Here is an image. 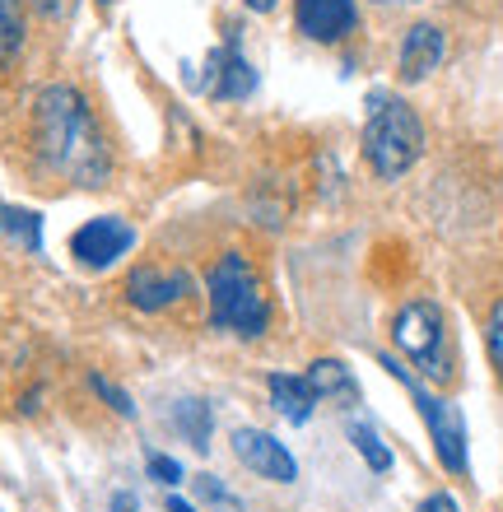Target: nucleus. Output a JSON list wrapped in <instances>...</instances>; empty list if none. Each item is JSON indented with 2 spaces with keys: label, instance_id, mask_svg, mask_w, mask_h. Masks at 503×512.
Instances as JSON below:
<instances>
[{
  "label": "nucleus",
  "instance_id": "1",
  "mask_svg": "<svg viewBox=\"0 0 503 512\" xmlns=\"http://www.w3.org/2000/svg\"><path fill=\"white\" fill-rule=\"evenodd\" d=\"M33 145L42 163L75 187H98L112 168L108 140L98 131L84 94L70 84H47L33 98Z\"/></svg>",
  "mask_w": 503,
  "mask_h": 512
},
{
  "label": "nucleus",
  "instance_id": "2",
  "mask_svg": "<svg viewBox=\"0 0 503 512\" xmlns=\"http://www.w3.org/2000/svg\"><path fill=\"white\" fill-rule=\"evenodd\" d=\"M205 289H210V326L215 331H233L243 340L266 336L271 326V303L261 294L257 270L247 266V256L229 252L219 256L210 275H205Z\"/></svg>",
  "mask_w": 503,
  "mask_h": 512
},
{
  "label": "nucleus",
  "instance_id": "3",
  "mask_svg": "<svg viewBox=\"0 0 503 512\" xmlns=\"http://www.w3.org/2000/svg\"><path fill=\"white\" fill-rule=\"evenodd\" d=\"M364 154L373 163V173L396 182L401 173L415 168V159L424 154V126L415 117L406 98L387 94H368V122H364Z\"/></svg>",
  "mask_w": 503,
  "mask_h": 512
},
{
  "label": "nucleus",
  "instance_id": "4",
  "mask_svg": "<svg viewBox=\"0 0 503 512\" xmlns=\"http://www.w3.org/2000/svg\"><path fill=\"white\" fill-rule=\"evenodd\" d=\"M392 340H396V350L406 354L424 378H434V382H448L452 378L448 326H443L438 303H429V298L406 303V308L396 312V322H392Z\"/></svg>",
  "mask_w": 503,
  "mask_h": 512
},
{
  "label": "nucleus",
  "instance_id": "5",
  "mask_svg": "<svg viewBox=\"0 0 503 512\" xmlns=\"http://www.w3.org/2000/svg\"><path fill=\"white\" fill-rule=\"evenodd\" d=\"M382 368L415 396V410L424 415V429L434 438V452H438V461H443V471L466 475V424H462V415H457V405L438 401L434 391H424L420 382L410 378V368H401L396 359H382Z\"/></svg>",
  "mask_w": 503,
  "mask_h": 512
},
{
  "label": "nucleus",
  "instance_id": "6",
  "mask_svg": "<svg viewBox=\"0 0 503 512\" xmlns=\"http://www.w3.org/2000/svg\"><path fill=\"white\" fill-rule=\"evenodd\" d=\"M131 247H136V229L117 215L89 219V224H80L75 238H70V256H75L84 270H108L112 261L126 256Z\"/></svg>",
  "mask_w": 503,
  "mask_h": 512
},
{
  "label": "nucleus",
  "instance_id": "7",
  "mask_svg": "<svg viewBox=\"0 0 503 512\" xmlns=\"http://www.w3.org/2000/svg\"><path fill=\"white\" fill-rule=\"evenodd\" d=\"M233 452H238V461H243L247 471L271 480V485H294L299 480V461L289 457V447L280 438H271V433L238 429L233 433Z\"/></svg>",
  "mask_w": 503,
  "mask_h": 512
},
{
  "label": "nucleus",
  "instance_id": "8",
  "mask_svg": "<svg viewBox=\"0 0 503 512\" xmlns=\"http://www.w3.org/2000/svg\"><path fill=\"white\" fill-rule=\"evenodd\" d=\"M191 294L187 270H159V266H136L126 275V303L140 312H164Z\"/></svg>",
  "mask_w": 503,
  "mask_h": 512
},
{
  "label": "nucleus",
  "instance_id": "9",
  "mask_svg": "<svg viewBox=\"0 0 503 512\" xmlns=\"http://www.w3.org/2000/svg\"><path fill=\"white\" fill-rule=\"evenodd\" d=\"M294 24L313 42H345L359 28L354 0H294Z\"/></svg>",
  "mask_w": 503,
  "mask_h": 512
},
{
  "label": "nucleus",
  "instance_id": "10",
  "mask_svg": "<svg viewBox=\"0 0 503 512\" xmlns=\"http://www.w3.org/2000/svg\"><path fill=\"white\" fill-rule=\"evenodd\" d=\"M257 89V70L247 66V56L238 52V42L229 47H215L210 52V75H205V94L224 98V103H238Z\"/></svg>",
  "mask_w": 503,
  "mask_h": 512
},
{
  "label": "nucleus",
  "instance_id": "11",
  "mask_svg": "<svg viewBox=\"0 0 503 512\" xmlns=\"http://www.w3.org/2000/svg\"><path fill=\"white\" fill-rule=\"evenodd\" d=\"M443 52H448L443 28H438V24H410L406 38H401V80H406V84H420L429 70H438Z\"/></svg>",
  "mask_w": 503,
  "mask_h": 512
},
{
  "label": "nucleus",
  "instance_id": "12",
  "mask_svg": "<svg viewBox=\"0 0 503 512\" xmlns=\"http://www.w3.org/2000/svg\"><path fill=\"white\" fill-rule=\"evenodd\" d=\"M271 401L275 410L289 419V424H308L317 410V391L308 378H294V373H271Z\"/></svg>",
  "mask_w": 503,
  "mask_h": 512
},
{
  "label": "nucleus",
  "instance_id": "13",
  "mask_svg": "<svg viewBox=\"0 0 503 512\" xmlns=\"http://www.w3.org/2000/svg\"><path fill=\"white\" fill-rule=\"evenodd\" d=\"M303 378L313 382L317 401H340V405H359V382H354V373L340 359H317Z\"/></svg>",
  "mask_w": 503,
  "mask_h": 512
},
{
  "label": "nucleus",
  "instance_id": "14",
  "mask_svg": "<svg viewBox=\"0 0 503 512\" xmlns=\"http://www.w3.org/2000/svg\"><path fill=\"white\" fill-rule=\"evenodd\" d=\"M350 443L359 447V457L368 461V471H378V475L392 471V452H387V443L378 438V429H373V424H359V419H350Z\"/></svg>",
  "mask_w": 503,
  "mask_h": 512
},
{
  "label": "nucleus",
  "instance_id": "15",
  "mask_svg": "<svg viewBox=\"0 0 503 512\" xmlns=\"http://www.w3.org/2000/svg\"><path fill=\"white\" fill-rule=\"evenodd\" d=\"M173 424L187 433L196 452H205V447H210V405H205V401H182V405H177V415H173Z\"/></svg>",
  "mask_w": 503,
  "mask_h": 512
},
{
  "label": "nucleus",
  "instance_id": "16",
  "mask_svg": "<svg viewBox=\"0 0 503 512\" xmlns=\"http://www.w3.org/2000/svg\"><path fill=\"white\" fill-rule=\"evenodd\" d=\"M24 47V0H0V66Z\"/></svg>",
  "mask_w": 503,
  "mask_h": 512
},
{
  "label": "nucleus",
  "instance_id": "17",
  "mask_svg": "<svg viewBox=\"0 0 503 512\" xmlns=\"http://www.w3.org/2000/svg\"><path fill=\"white\" fill-rule=\"evenodd\" d=\"M0 229L10 233V238H19L28 252L42 247V219L33 210H0Z\"/></svg>",
  "mask_w": 503,
  "mask_h": 512
},
{
  "label": "nucleus",
  "instance_id": "18",
  "mask_svg": "<svg viewBox=\"0 0 503 512\" xmlns=\"http://www.w3.org/2000/svg\"><path fill=\"white\" fill-rule=\"evenodd\" d=\"M485 345H490V359H494V368H499V378H503V298L490 308V326H485Z\"/></svg>",
  "mask_w": 503,
  "mask_h": 512
},
{
  "label": "nucleus",
  "instance_id": "19",
  "mask_svg": "<svg viewBox=\"0 0 503 512\" xmlns=\"http://www.w3.org/2000/svg\"><path fill=\"white\" fill-rule=\"evenodd\" d=\"M89 387H94L98 396H103V401H108L112 410H117V415H136V405H131V396H126V391H117V387H112V382H103V378H89Z\"/></svg>",
  "mask_w": 503,
  "mask_h": 512
},
{
  "label": "nucleus",
  "instance_id": "20",
  "mask_svg": "<svg viewBox=\"0 0 503 512\" xmlns=\"http://www.w3.org/2000/svg\"><path fill=\"white\" fill-rule=\"evenodd\" d=\"M150 475L159 485H177V480H182V466H177L173 457H164V452H150Z\"/></svg>",
  "mask_w": 503,
  "mask_h": 512
},
{
  "label": "nucleus",
  "instance_id": "21",
  "mask_svg": "<svg viewBox=\"0 0 503 512\" xmlns=\"http://www.w3.org/2000/svg\"><path fill=\"white\" fill-rule=\"evenodd\" d=\"M33 10H38L42 19H70V14H75V0H33Z\"/></svg>",
  "mask_w": 503,
  "mask_h": 512
},
{
  "label": "nucleus",
  "instance_id": "22",
  "mask_svg": "<svg viewBox=\"0 0 503 512\" xmlns=\"http://www.w3.org/2000/svg\"><path fill=\"white\" fill-rule=\"evenodd\" d=\"M420 512H462V508H457L452 494H429V499L420 503Z\"/></svg>",
  "mask_w": 503,
  "mask_h": 512
},
{
  "label": "nucleus",
  "instance_id": "23",
  "mask_svg": "<svg viewBox=\"0 0 503 512\" xmlns=\"http://www.w3.org/2000/svg\"><path fill=\"white\" fill-rule=\"evenodd\" d=\"M201 494H205V499L229 503V494H224V485H215V475H201Z\"/></svg>",
  "mask_w": 503,
  "mask_h": 512
},
{
  "label": "nucleus",
  "instance_id": "24",
  "mask_svg": "<svg viewBox=\"0 0 503 512\" xmlns=\"http://www.w3.org/2000/svg\"><path fill=\"white\" fill-rule=\"evenodd\" d=\"M112 512H136V494H112Z\"/></svg>",
  "mask_w": 503,
  "mask_h": 512
},
{
  "label": "nucleus",
  "instance_id": "25",
  "mask_svg": "<svg viewBox=\"0 0 503 512\" xmlns=\"http://www.w3.org/2000/svg\"><path fill=\"white\" fill-rule=\"evenodd\" d=\"M243 5H247V10H257V14H271L280 0H243Z\"/></svg>",
  "mask_w": 503,
  "mask_h": 512
},
{
  "label": "nucleus",
  "instance_id": "26",
  "mask_svg": "<svg viewBox=\"0 0 503 512\" xmlns=\"http://www.w3.org/2000/svg\"><path fill=\"white\" fill-rule=\"evenodd\" d=\"M168 512H196L187 499H168Z\"/></svg>",
  "mask_w": 503,
  "mask_h": 512
},
{
  "label": "nucleus",
  "instance_id": "27",
  "mask_svg": "<svg viewBox=\"0 0 503 512\" xmlns=\"http://www.w3.org/2000/svg\"><path fill=\"white\" fill-rule=\"evenodd\" d=\"M378 5H410V0H378Z\"/></svg>",
  "mask_w": 503,
  "mask_h": 512
},
{
  "label": "nucleus",
  "instance_id": "28",
  "mask_svg": "<svg viewBox=\"0 0 503 512\" xmlns=\"http://www.w3.org/2000/svg\"><path fill=\"white\" fill-rule=\"evenodd\" d=\"M98 5H108V0H98Z\"/></svg>",
  "mask_w": 503,
  "mask_h": 512
}]
</instances>
